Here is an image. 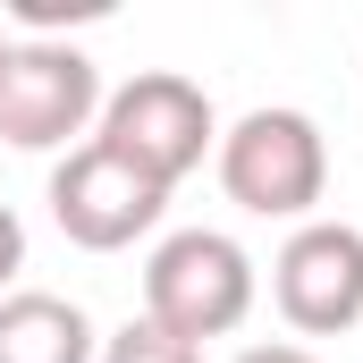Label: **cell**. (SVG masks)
I'll use <instances>...</instances> for the list:
<instances>
[{
    "label": "cell",
    "mask_w": 363,
    "mask_h": 363,
    "mask_svg": "<svg viewBox=\"0 0 363 363\" xmlns=\"http://www.w3.org/2000/svg\"><path fill=\"white\" fill-rule=\"evenodd\" d=\"M254 296H262L254 254H245L228 228H178V237H161L152 262H144V321L169 330V338H186V347L245 330Z\"/></svg>",
    "instance_id": "1"
},
{
    "label": "cell",
    "mask_w": 363,
    "mask_h": 363,
    "mask_svg": "<svg viewBox=\"0 0 363 363\" xmlns=\"http://www.w3.org/2000/svg\"><path fill=\"white\" fill-rule=\"evenodd\" d=\"M220 186L237 211L254 220H313V203L330 194V144L304 110H245L228 135H220Z\"/></svg>",
    "instance_id": "2"
},
{
    "label": "cell",
    "mask_w": 363,
    "mask_h": 363,
    "mask_svg": "<svg viewBox=\"0 0 363 363\" xmlns=\"http://www.w3.org/2000/svg\"><path fill=\"white\" fill-rule=\"evenodd\" d=\"M93 144H110L118 161H135L144 178L178 186L186 169H203V152H220V118H211V93L178 77V68H144L118 93H101V118H93Z\"/></svg>",
    "instance_id": "3"
},
{
    "label": "cell",
    "mask_w": 363,
    "mask_h": 363,
    "mask_svg": "<svg viewBox=\"0 0 363 363\" xmlns=\"http://www.w3.org/2000/svg\"><path fill=\"white\" fill-rule=\"evenodd\" d=\"M93 118H101V68L77 43H60V34L9 43V60H0V144L77 152V135Z\"/></svg>",
    "instance_id": "4"
},
{
    "label": "cell",
    "mask_w": 363,
    "mask_h": 363,
    "mask_svg": "<svg viewBox=\"0 0 363 363\" xmlns=\"http://www.w3.org/2000/svg\"><path fill=\"white\" fill-rule=\"evenodd\" d=\"M161 211H169V186L144 178L135 161H118V152L93 144V135L51 169V220H60V237L85 245V254H127L135 237L161 228Z\"/></svg>",
    "instance_id": "5"
},
{
    "label": "cell",
    "mask_w": 363,
    "mask_h": 363,
    "mask_svg": "<svg viewBox=\"0 0 363 363\" xmlns=\"http://www.w3.org/2000/svg\"><path fill=\"white\" fill-rule=\"evenodd\" d=\"M271 304L296 338H338L363 321V228L304 220L271 262Z\"/></svg>",
    "instance_id": "6"
},
{
    "label": "cell",
    "mask_w": 363,
    "mask_h": 363,
    "mask_svg": "<svg viewBox=\"0 0 363 363\" xmlns=\"http://www.w3.org/2000/svg\"><path fill=\"white\" fill-rule=\"evenodd\" d=\"M101 338H93L85 304L51 296V287H17L0 296V363H93Z\"/></svg>",
    "instance_id": "7"
},
{
    "label": "cell",
    "mask_w": 363,
    "mask_h": 363,
    "mask_svg": "<svg viewBox=\"0 0 363 363\" xmlns=\"http://www.w3.org/2000/svg\"><path fill=\"white\" fill-rule=\"evenodd\" d=\"M93 363H203V347H186V338L152 330V321L135 313L127 330H110V338H101V355H93Z\"/></svg>",
    "instance_id": "8"
},
{
    "label": "cell",
    "mask_w": 363,
    "mask_h": 363,
    "mask_svg": "<svg viewBox=\"0 0 363 363\" xmlns=\"http://www.w3.org/2000/svg\"><path fill=\"white\" fill-rule=\"evenodd\" d=\"M9 9H17L26 26H60V17L85 26V17H110V0H9Z\"/></svg>",
    "instance_id": "9"
},
{
    "label": "cell",
    "mask_w": 363,
    "mask_h": 363,
    "mask_svg": "<svg viewBox=\"0 0 363 363\" xmlns=\"http://www.w3.org/2000/svg\"><path fill=\"white\" fill-rule=\"evenodd\" d=\"M17 271H26V220L0 203V296H17Z\"/></svg>",
    "instance_id": "10"
},
{
    "label": "cell",
    "mask_w": 363,
    "mask_h": 363,
    "mask_svg": "<svg viewBox=\"0 0 363 363\" xmlns=\"http://www.w3.org/2000/svg\"><path fill=\"white\" fill-rule=\"evenodd\" d=\"M237 363H321L313 347H287V338H271V347H245Z\"/></svg>",
    "instance_id": "11"
},
{
    "label": "cell",
    "mask_w": 363,
    "mask_h": 363,
    "mask_svg": "<svg viewBox=\"0 0 363 363\" xmlns=\"http://www.w3.org/2000/svg\"><path fill=\"white\" fill-rule=\"evenodd\" d=\"M0 60H9V43H0Z\"/></svg>",
    "instance_id": "12"
}]
</instances>
